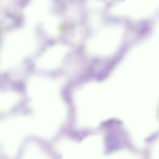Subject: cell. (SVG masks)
I'll list each match as a JSON object with an SVG mask.
<instances>
[{"label": "cell", "instance_id": "6da1fadb", "mask_svg": "<svg viewBox=\"0 0 159 159\" xmlns=\"http://www.w3.org/2000/svg\"><path fill=\"white\" fill-rule=\"evenodd\" d=\"M120 35L118 27H109L103 29L89 41L88 49L93 53L104 55L110 54L118 47Z\"/></svg>", "mask_w": 159, "mask_h": 159}, {"label": "cell", "instance_id": "7a4b0ae2", "mask_svg": "<svg viewBox=\"0 0 159 159\" xmlns=\"http://www.w3.org/2000/svg\"><path fill=\"white\" fill-rule=\"evenodd\" d=\"M65 50L63 49H58L54 50L53 52L49 53L48 54H46L45 57V62L41 64V66L46 68H52L56 66L59 63L61 59L62 58L65 52Z\"/></svg>", "mask_w": 159, "mask_h": 159}, {"label": "cell", "instance_id": "3957f363", "mask_svg": "<svg viewBox=\"0 0 159 159\" xmlns=\"http://www.w3.org/2000/svg\"><path fill=\"white\" fill-rule=\"evenodd\" d=\"M18 98V96L14 93H3L1 96L0 106L3 110L7 109L16 103Z\"/></svg>", "mask_w": 159, "mask_h": 159}, {"label": "cell", "instance_id": "277c9868", "mask_svg": "<svg viewBox=\"0 0 159 159\" xmlns=\"http://www.w3.org/2000/svg\"><path fill=\"white\" fill-rule=\"evenodd\" d=\"M150 159H159V140L153 147Z\"/></svg>", "mask_w": 159, "mask_h": 159}]
</instances>
